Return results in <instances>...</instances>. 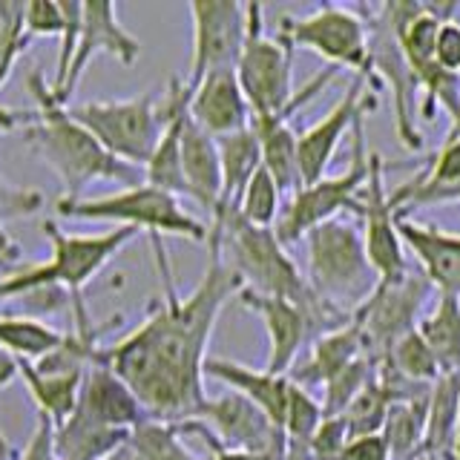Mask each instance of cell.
Returning a JSON list of instances; mask_svg holds the SVG:
<instances>
[{"mask_svg":"<svg viewBox=\"0 0 460 460\" xmlns=\"http://www.w3.org/2000/svg\"><path fill=\"white\" fill-rule=\"evenodd\" d=\"M210 256L199 285L179 296L170 279L162 239H153L158 270L164 277V299L155 302L144 323L124 340L101 345L93 363L112 368L133 388L153 420L184 423L205 406V366L216 320L230 299H239L242 282L227 268L219 242L208 236Z\"/></svg>","mask_w":460,"mask_h":460,"instance_id":"obj_1","label":"cell"},{"mask_svg":"<svg viewBox=\"0 0 460 460\" xmlns=\"http://www.w3.org/2000/svg\"><path fill=\"white\" fill-rule=\"evenodd\" d=\"M26 84L38 107L21 133L61 179L64 199H84L81 193L95 181H119L124 187L144 184V170L115 158L90 129L72 119L69 110L55 101L52 84L43 81L38 69L29 72Z\"/></svg>","mask_w":460,"mask_h":460,"instance_id":"obj_2","label":"cell"},{"mask_svg":"<svg viewBox=\"0 0 460 460\" xmlns=\"http://www.w3.org/2000/svg\"><path fill=\"white\" fill-rule=\"evenodd\" d=\"M210 236L219 242L227 268L242 282V291L291 299L299 305L320 302L308 285V277L288 256L273 227H256L244 222L239 210H219L210 222Z\"/></svg>","mask_w":460,"mask_h":460,"instance_id":"obj_3","label":"cell"},{"mask_svg":"<svg viewBox=\"0 0 460 460\" xmlns=\"http://www.w3.org/2000/svg\"><path fill=\"white\" fill-rule=\"evenodd\" d=\"M52 244L49 262L23 265L0 279V299H23L35 291H66L81 296V288L93 282L112 256H119L138 236L136 227H115L107 234H66L58 222L40 225Z\"/></svg>","mask_w":460,"mask_h":460,"instance_id":"obj_4","label":"cell"},{"mask_svg":"<svg viewBox=\"0 0 460 460\" xmlns=\"http://www.w3.org/2000/svg\"><path fill=\"white\" fill-rule=\"evenodd\" d=\"M305 277L314 294L342 314H354L380 285L366 253L363 230L337 216L305 234Z\"/></svg>","mask_w":460,"mask_h":460,"instance_id":"obj_5","label":"cell"},{"mask_svg":"<svg viewBox=\"0 0 460 460\" xmlns=\"http://www.w3.org/2000/svg\"><path fill=\"white\" fill-rule=\"evenodd\" d=\"M55 213L72 222H112L119 227L147 230L150 239L181 236L190 242H208L210 227L181 208V199L158 190L153 184L124 187L119 193L98 199H58Z\"/></svg>","mask_w":460,"mask_h":460,"instance_id":"obj_6","label":"cell"},{"mask_svg":"<svg viewBox=\"0 0 460 460\" xmlns=\"http://www.w3.org/2000/svg\"><path fill=\"white\" fill-rule=\"evenodd\" d=\"M368 21L371 38V75L380 86L392 90L394 101V129L402 147L420 150L423 133L417 127L420 115V81H417L411 64L406 61V52L400 47V29L411 14L420 9V4H406V0H388L377 6H357Z\"/></svg>","mask_w":460,"mask_h":460,"instance_id":"obj_7","label":"cell"},{"mask_svg":"<svg viewBox=\"0 0 460 460\" xmlns=\"http://www.w3.org/2000/svg\"><path fill=\"white\" fill-rule=\"evenodd\" d=\"M81 127L104 144V147L138 170L147 167L164 133L162 101L153 93L121 101H90V104L66 107Z\"/></svg>","mask_w":460,"mask_h":460,"instance_id":"obj_8","label":"cell"},{"mask_svg":"<svg viewBox=\"0 0 460 460\" xmlns=\"http://www.w3.org/2000/svg\"><path fill=\"white\" fill-rule=\"evenodd\" d=\"M368 179V155L363 153V121L354 127V153L351 167L340 176H323L314 184H302L291 196L288 205H282L279 222L273 234L282 244L302 242L305 234L320 227L342 213H363V190Z\"/></svg>","mask_w":460,"mask_h":460,"instance_id":"obj_9","label":"cell"},{"mask_svg":"<svg viewBox=\"0 0 460 460\" xmlns=\"http://www.w3.org/2000/svg\"><path fill=\"white\" fill-rule=\"evenodd\" d=\"M277 38H282L288 47H305L316 52L331 66H349L354 69V75H366L374 81L368 21L357 6L323 4L302 18H285Z\"/></svg>","mask_w":460,"mask_h":460,"instance_id":"obj_10","label":"cell"},{"mask_svg":"<svg viewBox=\"0 0 460 460\" xmlns=\"http://www.w3.org/2000/svg\"><path fill=\"white\" fill-rule=\"evenodd\" d=\"M438 288L423 270L406 273V277L383 282L374 288V294L354 311V323L359 325L366 351L371 359H385L394 345L409 337L411 331L420 328L423 308L429 305V296Z\"/></svg>","mask_w":460,"mask_h":460,"instance_id":"obj_11","label":"cell"},{"mask_svg":"<svg viewBox=\"0 0 460 460\" xmlns=\"http://www.w3.org/2000/svg\"><path fill=\"white\" fill-rule=\"evenodd\" d=\"M291 58L294 47H288L282 38L265 35L262 6L248 4V38L239 55L236 75L253 115H279L291 104Z\"/></svg>","mask_w":460,"mask_h":460,"instance_id":"obj_12","label":"cell"},{"mask_svg":"<svg viewBox=\"0 0 460 460\" xmlns=\"http://www.w3.org/2000/svg\"><path fill=\"white\" fill-rule=\"evenodd\" d=\"M193 58L187 86H196L213 69H236L248 38V4L234 0H193Z\"/></svg>","mask_w":460,"mask_h":460,"instance_id":"obj_13","label":"cell"},{"mask_svg":"<svg viewBox=\"0 0 460 460\" xmlns=\"http://www.w3.org/2000/svg\"><path fill=\"white\" fill-rule=\"evenodd\" d=\"M199 420L213 431V438L227 452H242L262 460H285L282 429L239 392L208 397L199 411Z\"/></svg>","mask_w":460,"mask_h":460,"instance_id":"obj_14","label":"cell"},{"mask_svg":"<svg viewBox=\"0 0 460 460\" xmlns=\"http://www.w3.org/2000/svg\"><path fill=\"white\" fill-rule=\"evenodd\" d=\"M363 239L366 253L383 282L400 279L409 273L402 236L397 219L400 213L392 205V193L385 190V167L380 153H368V179L363 190Z\"/></svg>","mask_w":460,"mask_h":460,"instance_id":"obj_15","label":"cell"},{"mask_svg":"<svg viewBox=\"0 0 460 460\" xmlns=\"http://www.w3.org/2000/svg\"><path fill=\"white\" fill-rule=\"evenodd\" d=\"M368 86H377L366 75H354L351 86L342 93L325 119H320L305 133H299V176L302 184H314L328 176V164L334 162L342 136L366 119L368 110H377V98L368 93Z\"/></svg>","mask_w":460,"mask_h":460,"instance_id":"obj_16","label":"cell"},{"mask_svg":"<svg viewBox=\"0 0 460 460\" xmlns=\"http://www.w3.org/2000/svg\"><path fill=\"white\" fill-rule=\"evenodd\" d=\"M95 55H112L124 66H133L141 58V43L119 21V9L112 4H95L93 0V4H81V35L75 58L69 64L66 84L61 86V93H52L61 107H69V98L78 90L84 72L93 64Z\"/></svg>","mask_w":460,"mask_h":460,"instance_id":"obj_17","label":"cell"},{"mask_svg":"<svg viewBox=\"0 0 460 460\" xmlns=\"http://www.w3.org/2000/svg\"><path fill=\"white\" fill-rule=\"evenodd\" d=\"M190 119L213 138L248 129L253 110L242 93L236 69H213L190 86Z\"/></svg>","mask_w":460,"mask_h":460,"instance_id":"obj_18","label":"cell"},{"mask_svg":"<svg viewBox=\"0 0 460 460\" xmlns=\"http://www.w3.org/2000/svg\"><path fill=\"white\" fill-rule=\"evenodd\" d=\"M75 409H81L86 417H93L95 423H104L110 429H121V431H133L144 420H153L147 409H144L138 397L133 394V388H129L112 368L101 363H93L86 368Z\"/></svg>","mask_w":460,"mask_h":460,"instance_id":"obj_19","label":"cell"},{"mask_svg":"<svg viewBox=\"0 0 460 460\" xmlns=\"http://www.w3.org/2000/svg\"><path fill=\"white\" fill-rule=\"evenodd\" d=\"M392 205L400 216L417 208L460 205V136L449 133L446 144L417 179L402 181L392 193Z\"/></svg>","mask_w":460,"mask_h":460,"instance_id":"obj_20","label":"cell"},{"mask_svg":"<svg viewBox=\"0 0 460 460\" xmlns=\"http://www.w3.org/2000/svg\"><path fill=\"white\" fill-rule=\"evenodd\" d=\"M402 244L420 262V270L440 294L460 296V234H449L435 225L411 222L409 216L397 219Z\"/></svg>","mask_w":460,"mask_h":460,"instance_id":"obj_21","label":"cell"},{"mask_svg":"<svg viewBox=\"0 0 460 460\" xmlns=\"http://www.w3.org/2000/svg\"><path fill=\"white\" fill-rule=\"evenodd\" d=\"M181 170L187 184V199H193L199 208L210 213L222 205V158L216 138L201 129L190 115H187L181 129Z\"/></svg>","mask_w":460,"mask_h":460,"instance_id":"obj_22","label":"cell"},{"mask_svg":"<svg viewBox=\"0 0 460 460\" xmlns=\"http://www.w3.org/2000/svg\"><path fill=\"white\" fill-rule=\"evenodd\" d=\"M359 357H368V351H366L363 334H359V325L351 316L345 325L328 331V334H323L320 340H314L305 359H299L288 377L311 392L316 385L323 388L331 377H337L342 368L357 363Z\"/></svg>","mask_w":460,"mask_h":460,"instance_id":"obj_23","label":"cell"},{"mask_svg":"<svg viewBox=\"0 0 460 460\" xmlns=\"http://www.w3.org/2000/svg\"><path fill=\"white\" fill-rule=\"evenodd\" d=\"M205 377L219 380L230 388V392H239L242 397H248L282 429L285 411H288V397H291V385H294L291 377H285V374H270L265 368L256 371L251 366H242V363H234V359H222V357H208Z\"/></svg>","mask_w":460,"mask_h":460,"instance_id":"obj_24","label":"cell"},{"mask_svg":"<svg viewBox=\"0 0 460 460\" xmlns=\"http://www.w3.org/2000/svg\"><path fill=\"white\" fill-rule=\"evenodd\" d=\"M251 129L262 147V167L277 179L282 193H296L302 187L299 176V136L282 115H253Z\"/></svg>","mask_w":460,"mask_h":460,"instance_id":"obj_25","label":"cell"},{"mask_svg":"<svg viewBox=\"0 0 460 460\" xmlns=\"http://www.w3.org/2000/svg\"><path fill=\"white\" fill-rule=\"evenodd\" d=\"M457 429H460V374H443L429 397L423 457L455 460Z\"/></svg>","mask_w":460,"mask_h":460,"instance_id":"obj_26","label":"cell"},{"mask_svg":"<svg viewBox=\"0 0 460 460\" xmlns=\"http://www.w3.org/2000/svg\"><path fill=\"white\" fill-rule=\"evenodd\" d=\"M18 366L26 392L38 406V414H47L55 426H61L78 406L86 371H43L32 359H18Z\"/></svg>","mask_w":460,"mask_h":460,"instance_id":"obj_27","label":"cell"},{"mask_svg":"<svg viewBox=\"0 0 460 460\" xmlns=\"http://www.w3.org/2000/svg\"><path fill=\"white\" fill-rule=\"evenodd\" d=\"M133 431L95 423L81 409L72 411L61 426H55V449L61 460H104L129 440Z\"/></svg>","mask_w":460,"mask_h":460,"instance_id":"obj_28","label":"cell"},{"mask_svg":"<svg viewBox=\"0 0 460 460\" xmlns=\"http://www.w3.org/2000/svg\"><path fill=\"white\" fill-rule=\"evenodd\" d=\"M216 144H219V158H222V205H219V210H236L244 187L251 184L256 170L262 167V147H259V138L253 136L251 127L239 129L234 136L216 138Z\"/></svg>","mask_w":460,"mask_h":460,"instance_id":"obj_29","label":"cell"},{"mask_svg":"<svg viewBox=\"0 0 460 460\" xmlns=\"http://www.w3.org/2000/svg\"><path fill=\"white\" fill-rule=\"evenodd\" d=\"M417 331L438 357L443 374H460V296L440 294Z\"/></svg>","mask_w":460,"mask_h":460,"instance_id":"obj_30","label":"cell"},{"mask_svg":"<svg viewBox=\"0 0 460 460\" xmlns=\"http://www.w3.org/2000/svg\"><path fill=\"white\" fill-rule=\"evenodd\" d=\"M64 342V331H58L35 316H0V351H9L18 359H38L49 357L58 345Z\"/></svg>","mask_w":460,"mask_h":460,"instance_id":"obj_31","label":"cell"},{"mask_svg":"<svg viewBox=\"0 0 460 460\" xmlns=\"http://www.w3.org/2000/svg\"><path fill=\"white\" fill-rule=\"evenodd\" d=\"M426 402H392L383 426L392 460H423V435H426Z\"/></svg>","mask_w":460,"mask_h":460,"instance_id":"obj_32","label":"cell"},{"mask_svg":"<svg viewBox=\"0 0 460 460\" xmlns=\"http://www.w3.org/2000/svg\"><path fill=\"white\" fill-rule=\"evenodd\" d=\"M129 446H133L141 460H213L210 452L208 455L190 452L179 426L162 420H144L138 429H133Z\"/></svg>","mask_w":460,"mask_h":460,"instance_id":"obj_33","label":"cell"},{"mask_svg":"<svg viewBox=\"0 0 460 460\" xmlns=\"http://www.w3.org/2000/svg\"><path fill=\"white\" fill-rule=\"evenodd\" d=\"M43 205H47L43 193L32 190V187H14L12 181L4 179V172H0V268H6L9 273H12V265H18L21 251H18V244L6 236L4 227L14 219L35 216Z\"/></svg>","mask_w":460,"mask_h":460,"instance_id":"obj_34","label":"cell"},{"mask_svg":"<svg viewBox=\"0 0 460 460\" xmlns=\"http://www.w3.org/2000/svg\"><path fill=\"white\" fill-rule=\"evenodd\" d=\"M236 210L244 222H251L256 227H277L282 213V190L265 167H259L251 184L244 187Z\"/></svg>","mask_w":460,"mask_h":460,"instance_id":"obj_35","label":"cell"},{"mask_svg":"<svg viewBox=\"0 0 460 460\" xmlns=\"http://www.w3.org/2000/svg\"><path fill=\"white\" fill-rule=\"evenodd\" d=\"M388 409H392V397L385 394V388L380 380L374 377L363 392H359L351 406L342 411L345 429H349L351 438H366V435H380L385 426Z\"/></svg>","mask_w":460,"mask_h":460,"instance_id":"obj_36","label":"cell"},{"mask_svg":"<svg viewBox=\"0 0 460 460\" xmlns=\"http://www.w3.org/2000/svg\"><path fill=\"white\" fill-rule=\"evenodd\" d=\"M377 377V359L359 357L357 363L342 368L337 377H331L323 385V411L325 417H342V411L351 406V400Z\"/></svg>","mask_w":460,"mask_h":460,"instance_id":"obj_37","label":"cell"},{"mask_svg":"<svg viewBox=\"0 0 460 460\" xmlns=\"http://www.w3.org/2000/svg\"><path fill=\"white\" fill-rule=\"evenodd\" d=\"M400 374H406L414 383H429L435 385L443 377V368L438 363V357L431 354V349L426 345V340L420 337V331H411L409 337H402L392 354L385 357Z\"/></svg>","mask_w":460,"mask_h":460,"instance_id":"obj_38","label":"cell"},{"mask_svg":"<svg viewBox=\"0 0 460 460\" xmlns=\"http://www.w3.org/2000/svg\"><path fill=\"white\" fill-rule=\"evenodd\" d=\"M23 14H26V4H9V0H0V86L9 81L14 64H18V58L26 52Z\"/></svg>","mask_w":460,"mask_h":460,"instance_id":"obj_39","label":"cell"},{"mask_svg":"<svg viewBox=\"0 0 460 460\" xmlns=\"http://www.w3.org/2000/svg\"><path fill=\"white\" fill-rule=\"evenodd\" d=\"M64 29H66L64 4H52V0H35V4H26V14H23L26 49L35 38H64Z\"/></svg>","mask_w":460,"mask_h":460,"instance_id":"obj_40","label":"cell"},{"mask_svg":"<svg viewBox=\"0 0 460 460\" xmlns=\"http://www.w3.org/2000/svg\"><path fill=\"white\" fill-rule=\"evenodd\" d=\"M351 435L342 417H325L323 426L311 438V460H340L342 449L349 446Z\"/></svg>","mask_w":460,"mask_h":460,"instance_id":"obj_41","label":"cell"},{"mask_svg":"<svg viewBox=\"0 0 460 460\" xmlns=\"http://www.w3.org/2000/svg\"><path fill=\"white\" fill-rule=\"evenodd\" d=\"M12 460H61L55 449V423L47 414H38L32 438L23 443V449L12 452Z\"/></svg>","mask_w":460,"mask_h":460,"instance_id":"obj_42","label":"cell"},{"mask_svg":"<svg viewBox=\"0 0 460 460\" xmlns=\"http://www.w3.org/2000/svg\"><path fill=\"white\" fill-rule=\"evenodd\" d=\"M435 64L446 72H457L460 75V23L443 21L435 49Z\"/></svg>","mask_w":460,"mask_h":460,"instance_id":"obj_43","label":"cell"},{"mask_svg":"<svg viewBox=\"0 0 460 460\" xmlns=\"http://www.w3.org/2000/svg\"><path fill=\"white\" fill-rule=\"evenodd\" d=\"M340 460H392V452H388V443L380 431V435L351 438L349 446L342 449Z\"/></svg>","mask_w":460,"mask_h":460,"instance_id":"obj_44","label":"cell"},{"mask_svg":"<svg viewBox=\"0 0 460 460\" xmlns=\"http://www.w3.org/2000/svg\"><path fill=\"white\" fill-rule=\"evenodd\" d=\"M14 377H21L18 357H12L9 351H0V388H6Z\"/></svg>","mask_w":460,"mask_h":460,"instance_id":"obj_45","label":"cell"},{"mask_svg":"<svg viewBox=\"0 0 460 460\" xmlns=\"http://www.w3.org/2000/svg\"><path fill=\"white\" fill-rule=\"evenodd\" d=\"M104 460H141L138 455H136V449H133V446H129V440L121 446V449H115L110 457H104Z\"/></svg>","mask_w":460,"mask_h":460,"instance_id":"obj_46","label":"cell"},{"mask_svg":"<svg viewBox=\"0 0 460 460\" xmlns=\"http://www.w3.org/2000/svg\"><path fill=\"white\" fill-rule=\"evenodd\" d=\"M0 460H12V449H9V443L4 438V431H0Z\"/></svg>","mask_w":460,"mask_h":460,"instance_id":"obj_47","label":"cell"},{"mask_svg":"<svg viewBox=\"0 0 460 460\" xmlns=\"http://www.w3.org/2000/svg\"><path fill=\"white\" fill-rule=\"evenodd\" d=\"M455 460H460V429H457V449H455Z\"/></svg>","mask_w":460,"mask_h":460,"instance_id":"obj_48","label":"cell"},{"mask_svg":"<svg viewBox=\"0 0 460 460\" xmlns=\"http://www.w3.org/2000/svg\"><path fill=\"white\" fill-rule=\"evenodd\" d=\"M423 460H426V457H423Z\"/></svg>","mask_w":460,"mask_h":460,"instance_id":"obj_49","label":"cell"}]
</instances>
